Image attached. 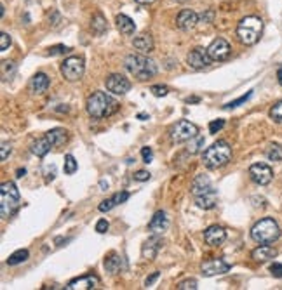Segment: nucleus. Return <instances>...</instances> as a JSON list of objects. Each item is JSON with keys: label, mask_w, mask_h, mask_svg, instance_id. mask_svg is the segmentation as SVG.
I'll use <instances>...</instances> for the list:
<instances>
[{"label": "nucleus", "mask_w": 282, "mask_h": 290, "mask_svg": "<svg viewBox=\"0 0 282 290\" xmlns=\"http://www.w3.org/2000/svg\"><path fill=\"white\" fill-rule=\"evenodd\" d=\"M89 117L92 118H106L118 110V103L113 99L110 94H106L103 91H96L87 97V103H85Z\"/></svg>", "instance_id": "1"}, {"label": "nucleus", "mask_w": 282, "mask_h": 290, "mask_svg": "<svg viewBox=\"0 0 282 290\" xmlns=\"http://www.w3.org/2000/svg\"><path fill=\"white\" fill-rule=\"evenodd\" d=\"M192 195H194L197 205L204 210L214 209L216 202H218V191L212 188L209 177L204 175V174H200L194 179V185H192Z\"/></svg>", "instance_id": "2"}, {"label": "nucleus", "mask_w": 282, "mask_h": 290, "mask_svg": "<svg viewBox=\"0 0 282 290\" xmlns=\"http://www.w3.org/2000/svg\"><path fill=\"white\" fill-rule=\"evenodd\" d=\"M124 66L138 80H148L157 75V64L143 54H129L124 59Z\"/></svg>", "instance_id": "3"}, {"label": "nucleus", "mask_w": 282, "mask_h": 290, "mask_svg": "<svg viewBox=\"0 0 282 290\" xmlns=\"http://www.w3.org/2000/svg\"><path fill=\"white\" fill-rule=\"evenodd\" d=\"M232 160V146L227 141H216L204 151L202 162L207 169H220Z\"/></svg>", "instance_id": "4"}, {"label": "nucleus", "mask_w": 282, "mask_h": 290, "mask_svg": "<svg viewBox=\"0 0 282 290\" xmlns=\"http://www.w3.org/2000/svg\"><path fill=\"white\" fill-rule=\"evenodd\" d=\"M261 31H263V21L258 16H247V18L240 19L239 26H237V37L244 46H255L260 40Z\"/></svg>", "instance_id": "5"}, {"label": "nucleus", "mask_w": 282, "mask_h": 290, "mask_svg": "<svg viewBox=\"0 0 282 290\" xmlns=\"http://www.w3.org/2000/svg\"><path fill=\"white\" fill-rule=\"evenodd\" d=\"M251 238L256 243H273L280 238V228L277 221L272 218L260 219L255 226L251 228Z\"/></svg>", "instance_id": "6"}, {"label": "nucleus", "mask_w": 282, "mask_h": 290, "mask_svg": "<svg viewBox=\"0 0 282 290\" xmlns=\"http://www.w3.org/2000/svg\"><path fill=\"white\" fill-rule=\"evenodd\" d=\"M19 207V190L12 181L2 183L0 186V214L4 219L11 218Z\"/></svg>", "instance_id": "7"}, {"label": "nucleus", "mask_w": 282, "mask_h": 290, "mask_svg": "<svg viewBox=\"0 0 282 290\" xmlns=\"http://www.w3.org/2000/svg\"><path fill=\"white\" fill-rule=\"evenodd\" d=\"M169 136L174 142H185L199 136V127L188 120H178L173 127L169 129Z\"/></svg>", "instance_id": "8"}, {"label": "nucleus", "mask_w": 282, "mask_h": 290, "mask_svg": "<svg viewBox=\"0 0 282 290\" xmlns=\"http://www.w3.org/2000/svg\"><path fill=\"white\" fill-rule=\"evenodd\" d=\"M59 70H61V75H63L68 82L80 80L84 75V70H85L84 59L79 58V56H72V58L65 59L63 63H61Z\"/></svg>", "instance_id": "9"}, {"label": "nucleus", "mask_w": 282, "mask_h": 290, "mask_svg": "<svg viewBox=\"0 0 282 290\" xmlns=\"http://www.w3.org/2000/svg\"><path fill=\"white\" fill-rule=\"evenodd\" d=\"M249 175H251V179L256 183V185L267 186L273 179V170L267 165V163H255V165L249 167Z\"/></svg>", "instance_id": "10"}, {"label": "nucleus", "mask_w": 282, "mask_h": 290, "mask_svg": "<svg viewBox=\"0 0 282 290\" xmlns=\"http://www.w3.org/2000/svg\"><path fill=\"white\" fill-rule=\"evenodd\" d=\"M105 84H106V89L115 94V96H124V94H128L131 91V82L126 79V77L118 75V73H113V75L106 77Z\"/></svg>", "instance_id": "11"}, {"label": "nucleus", "mask_w": 282, "mask_h": 290, "mask_svg": "<svg viewBox=\"0 0 282 290\" xmlns=\"http://www.w3.org/2000/svg\"><path fill=\"white\" fill-rule=\"evenodd\" d=\"M211 58L207 54V49H202V47H197L194 51H190V54L186 56V63L190 68L194 70H204L211 64Z\"/></svg>", "instance_id": "12"}, {"label": "nucleus", "mask_w": 282, "mask_h": 290, "mask_svg": "<svg viewBox=\"0 0 282 290\" xmlns=\"http://www.w3.org/2000/svg\"><path fill=\"white\" fill-rule=\"evenodd\" d=\"M230 52H232V47L225 39L212 40L211 46L207 47V54H209V58L212 61H225L230 56Z\"/></svg>", "instance_id": "13"}, {"label": "nucleus", "mask_w": 282, "mask_h": 290, "mask_svg": "<svg viewBox=\"0 0 282 290\" xmlns=\"http://www.w3.org/2000/svg\"><path fill=\"white\" fill-rule=\"evenodd\" d=\"M202 275L206 276H216V275H223V273L230 271V264L223 259H207L202 263Z\"/></svg>", "instance_id": "14"}, {"label": "nucleus", "mask_w": 282, "mask_h": 290, "mask_svg": "<svg viewBox=\"0 0 282 290\" xmlns=\"http://www.w3.org/2000/svg\"><path fill=\"white\" fill-rule=\"evenodd\" d=\"M225 238H227V231L222 226H218V224H212V226H209L204 231V242L211 245V247L222 245L225 242Z\"/></svg>", "instance_id": "15"}, {"label": "nucleus", "mask_w": 282, "mask_h": 290, "mask_svg": "<svg viewBox=\"0 0 282 290\" xmlns=\"http://www.w3.org/2000/svg\"><path fill=\"white\" fill-rule=\"evenodd\" d=\"M100 285V278L94 275H84L80 278H75L72 280L70 283L67 285V290H91V288H96Z\"/></svg>", "instance_id": "16"}, {"label": "nucleus", "mask_w": 282, "mask_h": 290, "mask_svg": "<svg viewBox=\"0 0 282 290\" xmlns=\"http://www.w3.org/2000/svg\"><path fill=\"white\" fill-rule=\"evenodd\" d=\"M197 23H199V16H197V12H194L192 9H183L176 18L178 28H181V30H185V31L192 30Z\"/></svg>", "instance_id": "17"}, {"label": "nucleus", "mask_w": 282, "mask_h": 290, "mask_svg": "<svg viewBox=\"0 0 282 290\" xmlns=\"http://www.w3.org/2000/svg\"><path fill=\"white\" fill-rule=\"evenodd\" d=\"M161 235H153L152 238H148L145 243H143V248H141V256L145 259H155L162 247V240L159 238Z\"/></svg>", "instance_id": "18"}, {"label": "nucleus", "mask_w": 282, "mask_h": 290, "mask_svg": "<svg viewBox=\"0 0 282 290\" xmlns=\"http://www.w3.org/2000/svg\"><path fill=\"white\" fill-rule=\"evenodd\" d=\"M167 226H169V221H167V215H166L164 210L155 212L153 218L150 219V224H148L150 231H152L153 235H162V233L167 230Z\"/></svg>", "instance_id": "19"}, {"label": "nucleus", "mask_w": 282, "mask_h": 290, "mask_svg": "<svg viewBox=\"0 0 282 290\" xmlns=\"http://www.w3.org/2000/svg\"><path fill=\"white\" fill-rule=\"evenodd\" d=\"M277 256V250L273 247H270L268 243H260V247H256L255 250L251 252V257L258 263H265L268 259H273Z\"/></svg>", "instance_id": "20"}, {"label": "nucleus", "mask_w": 282, "mask_h": 290, "mask_svg": "<svg viewBox=\"0 0 282 290\" xmlns=\"http://www.w3.org/2000/svg\"><path fill=\"white\" fill-rule=\"evenodd\" d=\"M129 198V193L128 191H118V193L113 195L112 198H108V200H103V202L100 203V212H108V210H112V209H115L117 205H120V203H124L126 200Z\"/></svg>", "instance_id": "21"}, {"label": "nucleus", "mask_w": 282, "mask_h": 290, "mask_svg": "<svg viewBox=\"0 0 282 290\" xmlns=\"http://www.w3.org/2000/svg\"><path fill=\"white\" fill-rule=\"evenodd\" d=\"M49 84H51V80L46 73H37L30 80V91L34 94H42L49 89Z\"/></svg>", "instance_id": "22"}, {"label": "nucleus", "mask_w": 282, "mask_h": 290, "mask_svg": "<svg viewBox=\"0 0 282 290\" xmlns=\"http://www.w3.org/2000/svg\"><path fill=\"white\" fill-rule=\"evenodd\" d=\"M133 46H134V49H138L140 52H143V54H146V52H152L153 51V39H152V35H148V33L138 35L136 39L133 40Z\"/></svg>", "instance_id": "23"}, {"label": "nucleus", "mask_w": 282, "mask_h": 290, "mask_svg": "<svg viewBox=\"0 0 282 290\" xmlns=\"http://www.w3.org/2000/svg\"><path fill=\"white\" fill-rule=\"evenodd\" d=\"M115 21H117L118 31H120V33H124V35H133L134 30H136V24H134V21L126 14H118Z\"/></svg>", "instance_id": "24"}, {"label": "nucleus", "mask_w": 282, "mask_h": 290, "mask_svg": "<svg viewBox=\"0 0 282 290\" xmlns=\"http://www.w3.org/2000/svg\"><path fill=\"white\" fill-rule=\"evenodd\" d=\"M51 148H52L51 141H49L47 137L44 136L42 139H37L34 144H32V153H34L35 157L42 158V157H46L49 151H51Z\"/></svg>", "instance_id": "25"}, {"label": "nucleus", "mask_w": 282, "mask_h": 290, "mask_svg": "<svg viewBox=\"0 0 282 290\" xmlns=\"http://www.w3.org/2000/svg\"><path fill=\"white\" fill-rule=\"evenodd\" d=\"M46 137L51 141L52 148H54V146H61L68 141V132L65 129H52L46 134Z\"/></svg>", "instance_id": "26"}, {"label": "nucleus", "mask_w": 282, "mask_h": 290, "mask_svg": "<svg viewBox=\"0 0 282 290\" xmlns=\"http://www.w3.org/2000/svg\"><path fill=\"white\" fill-rule=\"evenodd\" d=\"M122 268V259L118 257L115 252H112L108 257L105 259V269L110 273V275H117Z\"/></svg>", "instance_id": "27"}, {"label": "nucleus", "mask_w": 282, "mask_h": 290, "mask_svg": "<svg viewBox=\"0 0 282 290\" xmlns=\"http://www.w3.org/2000/svg\"><path fill=\"white\" fill-rule=\"evenodd\" d=\"M91 28H92L94 33H98V35H103L106 31V28H108V26H106V19L103 18V14H101V12H96V14L92 16Z\"/></svg>", "instance_id": "28"}, {"label": "nucleus", "mask_w": 282, "mask_h": 290, "mask_svg": "<svg viewBox=\"0 0 282 290\" xmlns=\"http://www.w3.org/2000/svg\"><path fill=\"white\" fill-rule=\"evenodd\" d=\"M28 256H30V252H28L26 248H19V250L12 252V254L9 256L7 264H9V266H18V264H21L28 259Z\"/></svg>", "instance_id": "29"}, {"label": "nucleus", "mask_w": 282, "mask_h": 290, "mask_svg": "<svg viewBox=\"0 0 282 290\" xmlns=\"http://www.w3.org/2000/svg\"><path fill=\"white\" fill-rule=\"evenodd\" d=\"M267 157L272 162H280L282 160V144H270L267 150Z\"/></svg>", "instance_id": "30"}, {"label": "nucleus", "mask_w": 282, "mask_h": 290, "mask_svg": "<svg viewBox=\"0 0 282 290\" xmlns=\"http://www.w3.org/2000/svg\"><path fill=\"white\" fill-rule=\"evenodd\" d=\"M253 97V91H249L247 94H244V96H240V97H237L235 101H230V103H227L223 106L225 110H234L237 108V106H240V104H244V103H247L249 99Z\"/></svg>", "instance_id": "31"}, {"label": "nucleus", "mask_w": 282, "mask_h": 290, "mask_svg": "<svg viewBox=\"0 0 282 290\" xmlns=\"http://www.w3.org/2000/svg\"><path fill=\"white\" fill-rule=\"evenodd\" d=\"M204 146V137L202 136H195L194 139H190V144H188V153H199Z\"/></svg>", "instance_id": "32"}, {"label": "nucleus", "mask_w": 282, "mask_h": 290, "mask_svg": "<svg viewBox=\"0 0 282 290\" xmlns=\"http://www.w3.org/2000/svg\"><path fill=\"white\" fill-rule=\"evenodd\" d=\"M65 174H73L77 170V160H75V157L73 155H67L65 157Z\"/></svg>", "instance_id": "33"}, {"label": "nucleus", "mask_w": 282, "mask_h": 290, "mask_svg": "<svg viewBox=\"0 0 282 290\" xmlns=\"http://www.w3.org/2000/svg\"><path fill=\"white\" fill-rule=\"evenodd\" d=\"M270 118L273 122H277V124H282V101H279V103H275L272 106Z\"/></svg>", "instance_id": "34"}, {"label": "nucleus", "mask_w": 282, "mask_h": 290, "mask_svg": "<svg viewBox=\"0 0 282 290\" xmlns=\"http://www.w3.org/2000/svg\"><path fill=\"white\" fill-rule=\"evenodd\" d=\"M176 288H178V290H197V288H199V283H197V280L188 278V280L179 281Z\"/></svg>", "instance_id": "35"}, {"label": "nucleus", "mask_w": 282, "mask_h": 290, "mask_svg": "<svg viewBox=\"0 0 282 290\" xmlns=\"http://www.w3.org/2000/svg\"><path fill=\"white\" fill-rule=\"evenodd\" d=\"M72 47L68 46H52L49 47V54L51 56H56V54H67V52H70Z\"/></svg>", "instance_id": "36"}, {"label": "nucleus", "mask_w": 282, "mask_h": 290, "mask_svg": "<svg viewBox=\"0 0 282 290\" xmlns=\"http://www.w3.org/2000/svg\"><path fill=\"white\" fill-rule=\"evenodd\" d=\"M150 92H152L153 96H157V97H164V96H167L169 89H167L166 85H153V87L150 89Z\"/></svg>", "instance_id": "37"}, {"label": "nucleus", "mask_w": 282, "mask_h": 290, "mask_svg": "<svg viewBox=\"0 0 282 290\" xmlns=\"http://www.w3.org/2000/svg\"><path fill=\"white\" fill-rule=\"evenodd\" d=\"M9 46H11V35L4 31V33L0 35V51H2V52L7 51V49H9Z\"/></svg>", "instance_id": "38"}, {"label": "nucleus", "mask_w": 282, "mask_h": 290, "mask_svg": "<svg viewBox=\"0 0 282 290\" xmlns=\"http://www.w3.org/2000/svg\"><path fill=\"white\" fill-rule=\"evenodd\" d=\"M223 127H225V120H222V118H218V120H212L209 124V132L216 134L218 130H222Z\"/></svg>", "instance_id": "39"}, {"label": "nucleus", "mask_w": 282, "mask_h": 290, "mask_svg": "<svg viewBox=\"0 0 282 290\" xmlns=\"http://www.w3.org/2000/svg\"><path fill=\"white\" fill-rule=\"evenodd\" d=\"M12 151V146L9 144V142H2V148H0V160H7V157L11 155Z\"/></svg>", "instance_id": "40"}, {"label": "nucleus", "mask_w": 282, "mask_h": 290, "mask_svg": "<svg viewBox=\"0 0 282 290\" xmlns=\"http://www.w3.org/2000/svg\"><path fill=\"white\" fill-rule=\"evenodd\" d=\"M141 157H143V162H145V163H150V162H152V158H153L152 148H148V146L141 148Z\"/></svg>", "instance_id": "41"}, {"label": "nucleus", "mask_w": 282, "mask_h": 290, "mask_svg": "<svg viewBox=\"0 0 282 290\" xmlns=\"http://www.w3.org/2000/svg\"><path fill=\"white\" fill-rule=\"evenodd\" d=\"M96 231L100 233V235H103V233L108 231V221L106 219H100L96 223Z\"/></svg>", "instance_id": "42"}, {"label": "nucleus", "mask_w": 282, "mask_h": 290, "mask_svg": "<svg viewBox=\"0 0 282 290\" xmlns=\"http://www.w3.org/2000/svg\"><path fill=\"white\" fill-rule=\"evenodd\" d=\"M270 273L275 278H282V264L279 263H273L272 266H270Z\"/></svg>", "instance_id": "43"}, {"label": "nucleus", "mask_w": 282, "mask_h": 290, "mask_svg": "<svg viewBox=\"0 0 282 290\" xmlns=\"http://www.w3.org/2000/svg\"><path fill=\"white\" fill-rule=\"evenodd\" d=\"M212 18H214V12H212L211 9L202 12V14L199 16V19H200V21H204V23H212Z\"/></svg>", "instance_id": "44"}, {"label": "nucleus", "mask_w": 282, "mask_h": 290, "mask_svg": "<svg viewBox=\"0 0 282 290\" xmlns=\"http://www.w3.org/2000/svg\"><path fill=\"white\" fill-rule=\"evenodd\" d=\"M134 179H136V181H148L150 172H146V170H138V172L134 174Z\"/></svg>", "instance_id": "45"}, {"label": "nucleus", "mask_w": 282, "mask_h": 290, "mask_svg": "<svg viewBox=\"0 0 282 290\" xmlns=\"http://www.w3.org/2000/svg\"><path fill=\"white\" fill-rule=\"evenodd\" d=\"M159 276H161V273H159V271H153L152 275H150L148 278L145 280V285H146V287H150V285H153V283H155V280H157Z\"/></svg>", "instance_id": "46"}, {"label": "nucleus", "mask_w": 282, "mask_h": 290, "mask_svg": "<svg viewBox=\"0 0 282 290\" xmlns=\"http://www.w3.org/2000/svg\"><path fill=\"white\" fill-rule=\"evenodd\" d=\"M277 79H279V84L282 85V66L277 70Z\"/></svg>", "instance_id": "47"}, {"label": "nucleus", "mask_w": 282, "mask_h": 290, "mask_svg": "<svg viewBox=\"0 0 282 290\" xmlns=\"http://www.w3.org/2000/svg\"><path fill=\"white\" fill-rule=\"evenodd\" d=\"M197 101H199V97H188L186 103H197Z\"/></svg>", "instance_id": "48"}, {"label": "nucleus", "mask_w": 282, "mask_h": 290, "mask_svg": "<svg viewBox=\"0 0 282 290\" xmlns=\"http://www.w3.org/2000/svg\"><path fill=\"white\" fill-rule=\"evenodd\" d=\"M24 174H26V170H24V169H18V177H23Z\"/></svg>", "instance_id": "49"}, {"label": "nucleus", "mask_w": 282, "mask_h": 290, "mask_svg": "<svg viewBox=\"0 0 282 290\" xmlns=\"http://www.w3.org/2000/svg\"><path fill=\"white\" fill-rule=\"evenodd\" d=\"M138 4H152V2H155V0H136Z\"/></svg>", "instance_id": "50"}, {"label": "nucleus", "mask_w": 282, "mask_h": 290, "mask_svg": "<svg viewBox=\"0 0 282 290\" xmlns=\"http://www.w3.org/2000/svg\"><path fill=\"white\" fill-rule=\"evenodd\" d=\"M138 118H141V120H143V118H148V115H145V113H140V115H138Z\"/></svg>", "instance_id": "51"}, {"label": "nucleus", "mask_w": 282, "mask_h": 290, "mask_svg": "<svg viewBox=\"0 0 282 290\" xmlns=\"http://www.w3.org/2000/svg\"><path fill=\"white\" fill-rule=\"evenodd\" d=\"M176 2H186V0H176Z\"/></svg>", "instance_id": "52"}]
</instances>
